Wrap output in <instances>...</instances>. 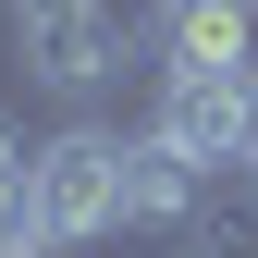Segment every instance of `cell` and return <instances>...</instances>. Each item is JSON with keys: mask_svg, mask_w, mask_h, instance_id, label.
<instances>
[{"mask_svg": "<svg viewBox=\"0 0 258 258\" xmlns=\"http://www.w3.org/2000/svg\"><path fill=\"white\" fill-rule=\"evenodd\" d=\"M37 13H86V0H13V25H37Z\"/></svg>", "mask_w": 258, "mask_h": 258, "instance_id": "52a82bcc", "label": "cell"}, {"mask_svg": "<svg viewBox=\"0 0 258 258\" xmlns=\"http://www.w3.org/2000/svg\"><path fill=\"white\" fill-rule=\"evenodd\" d=\"M13 37H25V74H37L49 99H99V86L123 74V13H111V0L37 13V25H13Z\"/></svg>", "mask_w": 258, "mask_h": 258, "instance_id": "3957f363", "label": "cell"}, {"mask_svg": "<svg viewBox=\"0 0 258 258\" xmlns=\"http://www.w3.org/2000/svg\"><path fill=\"white\" fill-rule=\"evenodd\" d=\"M148 49H160V74H246L258 61V0H160Z\"/></svg>", "mask_w": 258, "mask_h": 258, "instance_id": "5b68a950", "label": "cell"}, {"mask_svg": "<svg viewBox=\"0 0 258 258\" xmlns=\"http://www.w3.org/2000/svg\"><path fill=\"white\" fill-rule=\"evenodd\" d=\"M184 258H221V246H184Z\"/></svg>", "mask_w": 258, "mask_h": 258, "instance_id": "9c48e42d", "label": "cell"}, {"mask_svg": "<svg viewBox=\"0 0 258 258\" xmlns=\"http://www.w3.org/2000/svg\"><path fill=\"white\" fill-rule=\"evenodd\" d=\"M148 123L197 160V172H246V160H258V86L246 74H160Z\"/></svg>", "mask_w": 258, "mask_h": 258, "instance_id": "7a4b0ae2", "label": "cell"}, {"mask_svg": "<svg viewBox=\"0 0 258 258\" xmlns=\"http://www.w3.org/2000/svg\"><path fill=\"white\" fill-rule=\"evenodd\" d=\"M13 160H25V136H13V111H0V172H13Z\"/></svg>", "mask_w": 258, "mask_h": 258, "instance_id": "ba28073f", "label": "cell"}, {"mask_svg": "<svg viewBox=\"0 0 258 258\" xmlns=\"http://www.w3.org/2000/svg\"><path fill=\"white\" fill-rule=\"evenodd\" d=\"M0 258H49V234H37V184H25V160L0 172Z\"/></svg>", "mask_w": 258, "mask_h": 258, "instance_id": "8992f818", "label": "cell"}, {"mask_svg": "<svg viewBox=\"0 0 258 258\" xmlns=\"http://www.w3.org/2000/svg\"><path fill=\"white\" fill-rule=\"evenodd\" d=\"M25 184H37V234H49V258L123 234V136H111V123H61L49 148H25Z\"/></svg>", "mask_w": 258, "mask_h": 258, "instance_id": "6da1fadb", "label": "cell"}, {"mask_svg": "<svg viewBox=\"0 0 258 258\" xmlns=\"http://www.w3.org/2000/svg\"><path fill=\"white\" fill-rule=\"evenodd\" d=\"M197 197H209V172L160 123H136L123 136V234H197Z\"/></svg>", "mask_w": 258, "mask_h": 258, "instance_id": "277c9868", "label": "cell"}]
</instances>
